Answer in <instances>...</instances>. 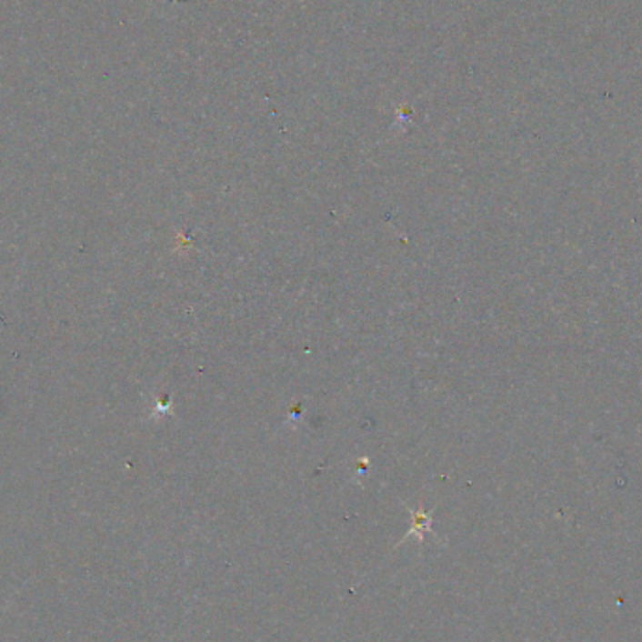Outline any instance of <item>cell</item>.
Listing matches in <instances>:
<instances>
[{"label":"cell","instance_id":"cell-1","mask_svg":"<svg viewBox=\"0 0 642 642\" xmlns=\"http://www.w3.org/2000/svg\"><path fill=\"white\" fill-rule=\"evenodd\" d=\"M412 517H414V527L410 530V534H419V541H423L425 537V532H430V513L426 511H412Z\"/></svg>","mask_w":642,"mask_h":642}]
</instances>
